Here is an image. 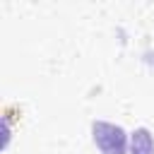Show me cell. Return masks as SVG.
<instances>
[{
    "label": "cell",
    "mask_w": 154,
    "mask_h": 154,
    "mask_svg": "<svg viewBox=\"0 0 154 154\" xmlns=\"http://www.w3.org/2000/svg\"><path fill=\"white\" fill-rule=\"evenodd\" d=\"M94 142L103 154H125V132L113 123H94Z\"/></svg>",
    "instance_id": "1"
},
{
    "label": "cell",
    "mask_w": 154,
    "mask_h": 154,
    "mask_svg": "<svg viewBox=\"0 0 154 154\" xmlns=\"http://www.w3.org/2000/svg\"><path fill=\"white\" fill-rule=\"evenodd\" d=\"M132 154H154V140L149 130L140 128L132 132Z\"/></svg>",
    "instance_id": "2"
}]
</instances>
